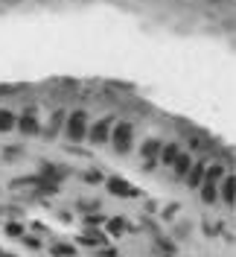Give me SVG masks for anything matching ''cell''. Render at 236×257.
Wrapping results in <instances>:
<instances>
[{
	"instance_id": "obj_1",
	"label": "cell",
	"mask_w": 236,
	"mask_h": 257,
	"mask_svg": "<svg viewBox=\"0 0 236 257\" xmlns=\"http://www.w3.org/2000/svg\"><path fill=\"white\" fill-rule=\"evenodd\" d=\"M85 135H88V114L79 108L64 117V138L70 143H79V140H85Z\"/></svg>"
},
{
	"instance_id": "obj_2",
	"label": "cell",
	"mask_w": 236,
	"mask_h": 257,
	"mask_svg": "<svg viewBox=\"0 0 236 257\" xmlns=\"http://www.w3.org/2000/svg\"><path fill=\"white\" fill-rule=\"evenodd\" d=\"M131 138H134L131 123H117L108 140L114 143V149H117V152H128V149H131Z\"/></svg>"
},
{
	"instance_id": "obj_3",
	"label": "cell",
	"mask_w": 236,
	"mask_h": 257,
	"mask_svg": "<svg viewBox=\"0 0 236 257\" xmlns=\"http://www.w3.org/2000/svg\"><path fill=\"white\" fill-rule=\"evenodd\" d=\"M111 126H114V120L111 117H102L99 123H93L91 129H88V135H91V143H108V138H111Z\"/></svg>"
},
{
	"instance_id": "obj_4",
	"label": "cell",
	"mask_w": 236,
	"mask_h": 257,
	"mask_svg": "<svg viewBox=\"0 0 236 257\" xmlns=\"http://www.w3.org/2000/svg\"><path fill=\"white\" fill-rule=\"evenodd\" d=\"M161 146H163V143H161L158 138H149V140L143 143V149H140V152H143V170H155L158 155H161Z\"/></svg>"
},
{
	"instance_id": "obj_5",
	"label": "cell",
	"mask_w": 236,
	"mask_h": 257,
	"mask_svg": "<svg viewBox=\"0 0 236 257\" xmlns=\"http://www.w3.org/2000/svg\"><path fill=\"white\" fill-rule=\"evenodd\" d=\"M105 184H108V190H111L114 196H123V199H134V196H137V187H131L126 178H117V176H114V178H108Z\"/></svg>"
},
{
	"instance_id": "obj_6",
	"label": "cell",
	"mask_w": 236,
	"mask_h": 257,
	"mask_svg": "<svg viewBox=\"0 0 236 257\" xmlns=\"http://www.w3.org/2000/svg\"><path fill=\"white\" fill-rule=\"evenodd\" d=\"M219 196H222V202L228 205V208H234V199H236V178H234V170L219 181Z\"/></svg>"
},
{
	"instance_id": "obj_7",
	"label": "cell",
	"mask_w": 236,
	"mask_h": 257,
	"mask_svg": "<svg viewBox=\"0 0 236 257\" xmlns=\"http://www.w3.org/2000/svg\"><path fill=\"white\" fill-rule=\"evenodd\" d=\"M15 126H20L23 135H35L38 132V117H35V108H26L20 114V120H15Z\"/></svg>"
},
{
	"instance_id": "obj_8",
	"label": "cell",
	"mask_w": 236,
	"mask_h": 257,
	"mask_svg": "<svg viewBox=\"0 0 236 257\" xmlns=\"http://www.w3.org/2000/svg\"><path fill=\"white\" fill-rule=\"evenodd\" d=\"M204 170H207V161H193V167H190V173H187L190 190H199V184L204 181Z\"/></svg>"
},
{
	"instance_id": "obj_9",
	"label": "cell",
	"mask_w": 236,
	"mask_h": 257,
	"mask_svg": "<svg viewBox=\"0 0 236 257\" xmlns=\"http://www.w3.org/2000/svg\"><path fill=\"white\" fill-rule=\"evenodd\" d=\"M199 193H201V202H204V205L216 202V199H219V181H210V178H204V181L199 184Z\"/></svg>"
},
{
	"instance_id": "obj_10",
	"label": "cell",
	"mask_w": 236,
	"mask_h": 257,
	"mask_svg": "<svg viewBox=\"0 0 236 257\" xmlns=\"http://www.w3.org/2000/svg\"><path fill=\"white\" fill-rule=\"evenodd\" d=\"M181 155V146L178 143H166V146H161V155H158V164H163V167H172V161Z\"/></svg>"
},
{
	"instance_id": "obj_11",
	"label": "cell",
	"mask_w": 236,
	"mask_h": 257,
	"mask_svg": "<svg viewBox=\"0 0 236 257\" xmlns=\"http://www.w3.org/2000/svg\"><path fill=\"white\" fill-rule=\"evenodd\" d=\"M190 167H193V158H190L187 152H181V155L172 161V173H175V178H187Z\"/></svg>"
},
{
	"instance_id": "obj_12",
	"label": "cell",
	"mask_w": 236,
	"mask_h": 257,
	"mask_svg": "<svg viewBox=\"0 0 236 257\" xmlns=\"http://www.w3.org/2000/svg\"><path fill=\"white\" fill-rule=\"evenodd\" d=\"M105 240H108V234H102L96 228H88L79 234V243H85V246H105Z\"/></svg>"
},
{
	"instance_id": "obj_13",
	"label": "cell",
	"mask_w": 236,
	"mask_h": 257,
	"mask_svg": "<svg viewBox=\"0 0 236 257\" xmlns=\"http://www.w3.org/2000/svg\"><path fill=\"white\" fill-rule=\"evenodd\" d=\"M64 117H67L64 111H55V114L50 117V123H47L44 135H47V138H55V135H58V129H61V123H64Z\"/></svg>"
},
{
	"instance_id": "obj_14",
	"label": "cell",
	"mask_w": 236,
	"mask_h": 257,
	"mask_svg": "<svg viewBox=\"0 0 236 257\" xmlns=\"http://www.w3.org/2000/svg\"><path fill=\"white\" fill-rule=\"evenodd\" d=\"M105 234H111V237H123V234H126V222H123V219H108Z\"/></svg>"
},
{
	"instance_id": "obj_15",
	"label": "cell",
	"mask_w": 236,
	"mask_h": 257,
	"mask_svg": "<svg viewBox=\"0 0 236 257\" xmlns=\"http://www.w3.org/2000/svg\"><path fill=\"white\" fill-rule=\"evenodd\" d=\"M204 178L222 181V178H225V167H222V164H210V170H204Z\"/></svg>"
},
{
	"instance_id": "obj_16",
	"label": "cell",
	"mask_w": 236,
	"mask_h": 257,
	"mask_svg": "<svg viewBox=\"0 0 236 257\" xmlns=\"http://www.w3.org/2000/svg\"><path fill=\"white\" fill-rule=\"evenodd\" d=\"M9 129H15V114L0 108V132H9Z\"/></svg>"
},
{
	"instance_id": "obj_17",
	"label": "cell",
	"mask_w": 236,
	"mask_h": 257,
	"mask_svg": "<svg viewBox=\"0 0 236 257\" xmlns=\"http://www.w3.org/2000/svg\"><path fill=\"white\" fill-rule=\"evenodd\" d=\"M6 234H9V237H15V240H20V237H23V225L9 222V225H6Z\"/></svg>"
},
{
	"instance_id": "obj_18",
	"label": "cell",
	"mask_w": 236,
	"mask_h": 257,
	"mask_svg": "<svg viewBox=\"0 0 236 257\" xmlns=\"http://www.w3.org/2000/svg\"><path fill=\"white\" fill-rule=\"evenodd\" d=\"M53 255L55 257H76V249H73V246H55Z\"/></svg>"
},
{
	"instance_id": "obj_19",
	"label": "cell",
	"mask_w": 236,
	"mask_h": 257,
	"mask_svg": "<svg viewBox=\"0 0 236 257\" xmlns=\"http://www.w3.org/2000/svg\"><path fill=\"white\" fill-rule=\"evenodd\" d=\"M0 257H12V255H0Z\"/></svg>"
},
{
	"instance_id": "obj_20",
	"label": "cell",
	"mask_w": 236,
	"mask_h": 257,
	"mask_svg": "<svg viewBox=\"0 0 236 257\" xmlns=\"http://www.w3.org/2000/svg\"><path fill=\"white\" fill-rule=\"evenodd\" d=\"M0 255H3V252H0Z\"/></svg>"
}]
</instances>
